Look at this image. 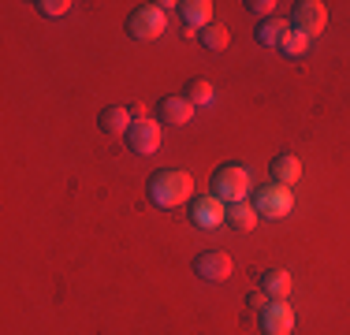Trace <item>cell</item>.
Listing matches in <instances>:
<instances>
[{
  "label": "cell",
  "mask_w": 350,
  "mask_h": 335,
  "mask_svg": "<svg viewBox=\"0 0 350 335\" xmlns=\"http://www.w3.org/2000/svg\"><path fill=\"white\" fill-rule=\"evenodd\" d=\"M213 194L224 201V205H235V201H246V194L254 190V179L243 164H220L213 172Z\"/></svg>",
  "instance_id": "cell-2"
},
{
  "label": "cell",
  "mask_w": 350,
  "mask_h": 335,
  "mask_svg": "<svg viewBox=\"0 0 350 335\" xmlns=\"http://www.w3.org/2000/svg\"><path fill=\"white\" fill-rule=\"evenodd\" d=\"M246 12L261 15V19H272V12H276V0H246Z\"/></svg>",
  "instance_id": "cell-21"
},
{
  "label": "cell",
  "mask_w": 350,
  "mask_h": 335,
  "mask_svg": "<svg viewBox=\"0 0 350 335\" xmlns=\"http://www.w3.org/2000/svg\"><path fill=\"white\" fill-rule=\"evenodd\" d=\"M161 138H164V123H157V120H135L127 131V146L135 149L138 157L157 153V149H161Z\"/></svg>",
  "instance_id": "cell-6"
},
{
  "label": "cell",
  "mask_w": 350,
  "mask_h": 335,
  "mask_svg": "<svg viewBox=\"0 0 350 335\" xmlns=\"http://www.w3.org/2000/svg\"><path fill=\"white\" fill-rule=\"evenodd\" d=\"M306 49H310V38H306L302 30H295V27H291L287 34H283V41H280V53H283V56L298 60V56H306Z\"/></svg>",
  "instance_id": "cell-19"
},
{
  "label": "cell",
  "mask_w": 350,
  "mask_h": 335,
  "mask_svg": "<svg viewBox=\"0 0 350 335\" xmlns=\"http://www.w3.org/2000/svg\"><path fill=\"white\" fill-rule=\"evenodd\" d=\"M198 41H202V45L209 49V53H224L231 38H228V27H220V23H209V27L198 34Z\"/></svg>",
  "instance_id": "cell-18"
},
{
  "label": "cell",
  "mask_w": 350,
  "mask_h": 335,
  "mask_svg": "<svg viewBox=\"0 0 350 335\" xmlns=\"http://www.w3.org/2000/svg\"><path fill=\"white\" fill-rule=\"evenodd\" d=\"M190 220H194V228H220V224H228V205H224L216 194H202L190 201Z\"/></svg>",
  "instance_id": "cell-5"
},
{
  "label": "cell",
  "mask_w": 350,
  "mask_h": 335,
  "mask_svg": "<svg viewBox=\"0 0 350 335\" xmlns=\"http://www.w3.org/2000/svg\"><path fill=\"white\" fill-rule=\"evenodd\" d=\"M157 116H161L164 127H187V123L194 120V105H190L183 94H168V97H161V105H157Z\"/></svg>",
  "instance_id": "cell-10"
},
{
  "label": "cell",
  "mask_w": 350,
  "mask_h": 335,
  "mask_svg": "<svg viewBox=\"0 0 350 335\" xmlns=\"http://www.w3.org/2000/svg\"><path fill=\"white\" fill-rule=\"evenodd\" d=\"M298 179H302V161H298L295 153H280L276 161H272V183H280V187H295Z\"/></svg>",
  "instance_id": "cell-12"
},
{
  "label": "cell",
  "mask_w": 350,
  "mask_h": 335,
  "mask_svg": "<svg viewBox=\"0 0 350 335\" xmlns=\"http://www.w3.org/2000/svg\"><path fill=\"white\" fill-rule=\"evenodd\" d=\"M291 27L283 19H276V15H272V19H261L257 23V30H254V38L261 41V45H276L280 49V41H283V34H287Z\"/></svg>",
  "instance_id": "cell-16"
},
{
  "label": "cell",
  "mask_w": 350,
  "mask_h": 335,
  "mask_svg": "<svg viewBox=\"0 0 350 335\" xmlns=\"http://www.w3.org/2000/svg\"><path fill=\"white\" fill-rule=\"evenodd\" d=\"M183 97H187L194 108H198V105L205 108V105H213V100H216V90H213L209 79H190V82H187V94H183Z\"/></svg>",
  "instance_id": "cell-17"
},
{
  "label": "cell",
  "mask_w": 350,
  "mask_h": 335,
  "mask_svg": "<svg viewBox=\"0 0 350 335\" xmlns=\"http://www.w3.org/2000/svg\"><path fill=\"white\" fill-rule=\"evenodd\" d=\"M328 27V8L321 0H298L295 4V30H302L306 38H321Z\"/></svg>",
  "instance_id": "cell-8"
},
{
  "label": "cell",
  "mask_w": 350,
  "mask_h": 335,
  "mask_svg": "<svg viewBox=\"0 0 350 335\" xmlns=\"http://www.w3.org/2000/svg\"><path fill=\"white\" fill-rule=\"evenodd\" d=\"M183 15V23H187L190 30H205L213 23V0H183V4H175Z\"/></svg>",
  "instance_id": "cell-11"
},
{
  "label": "cell",
  "mask_w": 350,
  "mask_h": 335,
  "mask_svg": "<svg viewBox=\"0 0 350 335\" xmlns=\"http://www.w3.org/2000/svg\"><path fill=\"white\" fill-rule=\"evenodd\" d=\"M257 220H261V216H257V209L250 205V201H235V205H228V224L235 231H254L257 228Z\"/></svg>",
  "instance_id": "cell-15"
},
{
  "label": "cell",
  "mask_w": 350,
  "mask_h": 335,
  "mask_svg": "<svg viewBox=\"0 0 350 335\" xmlns=\"http://www.w3.org/2000/svg\"><path fill=\"white\" fill-rule=\"evenodd\" d=\"M131 116H135V120H149V116H146V105H142V100H138V105H131Z\"/></svg>",
  "instance_id": "cell-23"
},
{
  "label": "cell",
  "mask_w": 350,
  "mask_h": 335,
  "mask_svg": "<svg viewBox=\"0 0 350 335\" xmlns=\"http://www.w3.org/2000/svg\"><path fill=\"white\" fill-rule=\"evenodd\" d=\"M146 194L157 209H179L183 201H190V194H194V179L183 168H161V172L149 175Z\"/></svg>",
  "instance_id": "cell-1"
},
{
  "label": "cell",
  "mask_w": 350,
  "mask_h": 335,
  "mask_svg": "<svg viewBox=\"0 0 350 335\" xmlns=\"http://www.w3.org/2000/svg\"><path fill=\"white\" fill-rule=\"evenodd\" d=\"M261 332L265 335H291L295 332V309L287 306V298H276L261 309Z\"/></svg>",
  "instance_id": "cell-9"
},
{
  "label": "cell",
  "mask_w": 350,
  "mask_h": 335,
  "mask_svg": "<svg viewBox=\"0 0 350 335\" xmlns=\"http://www.w3.org/2000/svg\"><path fill=\"white\" fill-rule=\"evenodd\" d=\"M164 27H168V15H164L157 4H142V8H135V12L127 15V34H131L135 41H153V38H161Z\"/></svg>",
  "instance_id": "cell-4"
},
{
  "label": "cell",
  "mask_w": 350,
  "mask_h": 335,
  "mask_svg": "<svg viewBox=\"0 0 350 335\" xmlns=\"http://www.w3.org/2000/svg\"><path fill=\"white\" fill-rule=\"evenodd\" d=\"M261 291L272 302L287 298L291 295V272H287V268H265V272H261Z\"/></svg>",
  "instance_id": "cell-14"
},
{
  "label": "cell",
  "mask_w": 350,
  "mask_h": 335,
  "mask_svg": "<svg viewBox=\"0 0 350 335\" xmlns=\"http://www.w3.org/2000/svg\"><path fill=\"white\" fill-rule=\"evenodd\" d=\"M194 272L202 276L205 283H224V280H231V272H235V261H231L224 250H205V254L194 257Z\"/></svg>",
  "instance_id": "cell-7"
},
{
  "label": "cell",
  "mask_w": 350,
  "mask_h": 335,
  "mask_svg": "<svg viewBox=\"0 0 350 335\" xmlns=\"http://www.w3.org/2000/svg\"><path fill=\"white\" fill-rule=\"evenodd\" d=\"M34 8H38L41 15H49V19H60V15L71 12V0H38Z\"/></svg>",
  "instance_id": "cell-20"
},
{
  "label": "cell",
  "mask_w": 350,
  "mask_h": 335,
  "mask_svg": "<svg viewBox=\"0 0 350 335\" xmlns=\"http://www.w3.org/2000/svg\"><path fill=\"white\" fill-rule=\"evenodd\" d=\"M246 306L265 309V306H269V295H265V291H250V295H246Z\"/></svg>",
  "instance_id": "cell-22"
},
{
  "label": "cell",
  "mask_w": 350,
  "mask_h": 335,
  "mask_svg": "<svg viewBox=\"0 0 350 335\" xmlns=\"http://www.w3.org/2000/svg\"><path fill=\"white\" fill-rule=\"evenodd\" d=\"M131 123H135L131 108H123V105H108V108H101V131H105V134H127Z\"/></svg>",
  "instance_id": "cell-13"
},
{
  "label": "cell",
  "mask_w": 350,
  "mask_h": 335,
  "mask_svg": "<svg viewBox=\"0 0 350 335\" xmlns=\"http://www.w3.org/2000/svg\"><path fill=\"white\" fill-rule=\"evenodd\" d=\"M254 209H257V216H265V220H283V216H291V209H295V194H291V187L269 183V187H257Z\"/></svg>",
  "instance_id": "cell-3"
}]
</instances>
